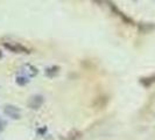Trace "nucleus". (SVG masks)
Masks as SVG:
<instances>
[{
  "mask_svg": "<svg viewBox=\"0 0 155 140\" xmlns=\"http://www.w3.org/2000/svg\"><path fill=\"white\" fill-rule=\"evenodd\" d=\"M4 47L12 52V53H15V54H28L31 53L29 49L27 47H25L21 43H18V42H14V41H7V42H4Z\"/></svg>",
  "mask_w": 155,
  "mask_h": 140,
  "instance_id": "obj_1",
  "label": "nucleus"
},
{
  "mask_svg": "<svg viewBox=\"0 0 155 140\" xmlns=\"http://www.w3.org/2000/svg\"><path fill=\"white\" fill-rule=\"evenodd\" d=\"M4 113H5L6 116L9 117V118H12V119H19V118L21 117V111H20V109H18L16 106L11 105V104L5 105V108H4Z\"/></svg>",
  "mask_w": 155,
  "mask_h": 140,
  "instance_id": "obj_2",
  "label": "nucleus"
},
{
  "mask_svg": "<svg viewBox=\"0 0 155 140\" xmlns=\"http://www.w3.org/2000/svg\"><path fill=\"white\" fill-rule=\"evenodd\" d=\"M107 103H109V98L106 96H98V97H96L93 99L92 106L94 109L101 110V109H104L107 105Z\"/></svg>",
  "mask_w": 155,
  "mask_h": 140,
  "instance_id": "obj_3",
  "label": "nucleus"
},
{
  "mask_svg": "<svg viewBox=\"0 0 155 140\" xmlns=\"http://www.w3.org/2000/svg\"><path fill=\"white\" fill-rule=\"evenodd\" d=\"M42 104H43V97H42V96H40V95H36V96L31 97V99H29V102H28L29 108L33 109V110L40 109Z\"/></svg>",
  "mask_w": 155,
  "mask_h": 140,
  "instance_id": "obj_4",
  "label": "nucleus"
},
{
  "mask_svg": "<svg viewBox=\"0 0 155 140\" xmlns=\"http://www.w3.org/2000/svg\"><path fill=\"white\" fill-rule=\"evenodd\" d=\"M22 72L27 77H34L35 75H38V68H35L31 64H25L22 68Z\"/></svg>",
  "mask_w": 155,
  "mask_h": 140,
  "instance_id": "obj_5",
  "label": "nucleus"
},
{
  "mask_svg": "<svg viewBox=\"0 0 155 140\" xmlns=\"http://www.w3.org/2000/svg\"><path fill=\"white\" fill-rule=\"evenodd\" d=\"M58 70H60V67H55V65H53V67L47 68V69L45 70V74H46L48 77H54L55 75L58 72Z\"/></svg>",
  "mask_w": 155,
  "mask_h": 140,
  "instance_id": "obj_6",
  "label": "nucleus"
},
{
  "mask_svg": "<svg viewBox=\"0 0 155 140\" xmlns=\"http://www.w3.org/2000/svg\"><path fill=\"white\" fill-rule=\"evenodd\" d=\"M81 137H82V133L78 131H74L69 134L68 140H81Z\"/></svg>",
  "mask_w": 155,
  "mask_h": 140,
  "instance_id": "obj_7",
  "label": "nucleus"
},
{
  "mask_svg": "<svg viewBox=\"0 0 155 140\" xmlns=\"http://www.w3.org/2000/svg\"><path fill=\"white\" fill-rule=\"evenodd\" d=\"M16 83H18V84H21V85H23V84L28 83V77H27V76H25V77H22V76L16 77Z\"/></svg>",
  "mask_w": 155,
  "mask_h": 140,
  "instance_id": "obj_8",
  "label": "nucleus"
},
{
  "mask_svg": "<svg viewBox=\"0 0 155 140\" xmlns=\"http://www.w3.org/2000/svg\"><path fill=\"white\" fill-rule=\"evenodd\" d=\"M93 1H94L96 4H98V5H101H101H104V4H105L107 0H93Z\"/></svg>",
  "mask_w": 155,
  "mask_h": 140,
  "instance_id": "obj_9",
  "label": "nucleus"
},
{
  "mask_svg": "<svg viewBox=\"0 0 155 140\" xmlns=\"http://www.w3.org/2000/svg\"><path fill=\"white\" fill-rule=\"evenodd\" d=\"M4 126H5V123H4V122H2L1 119H0V131H1L2 128H4Z\"/></svg>",
  "mask_w": 155,
  "mask_h": 140,
  "instance_id": "obj_10",
  "label": "nucleus"
},
{
  "mask_svg": "<svg viewBox=\"0 0 155 140\" xmlns=\"http://www.w3.org/2000/svg\"><path fill=\"white\" fill-rule=\"evenodd\" d=\"M0 57H1V53H0Z\"/></svg>",
  "mask_w": 155,
  "mask_h": 140,
  "instance_id": "obj_11",
  "label": "nucleus"
}]
</instances>
